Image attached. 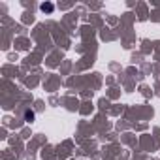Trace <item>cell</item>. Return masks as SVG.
Returning a JSON list of instances; mask_svg holds the SVG:
<instances>
[{
	"mask_svg": "<svg viewBox=\"0 0 160 160\" xmlns=\"http://www.w3.org/2000/svg\"><path fill=\"white\" fill-rule=\"evenodd\" d=\"M40 10H42V12H45V13H51V12L55 10V6H53L51 2H43V4L40 6Z\"/></svg>",
	"mask_w": 160,
	"mask_h": 160,
	"instance_id": "obj_1",
	"label": "cell"
},
{
	"mask_svg": "<svg viewBox=\"0 0 160 160\" xmlns=\"http://www.w3.org/2000/svg\"><path fill=\"white\" fill-rule=\"evenodd\" d=\"M25 121L32 122V121H34V111H25Z\"/></svg>",
	"mask_w": 160,
	"mask_h": 160,
	"instance_id": "obj_2",
	"label": "cell"
}]
</instances>
